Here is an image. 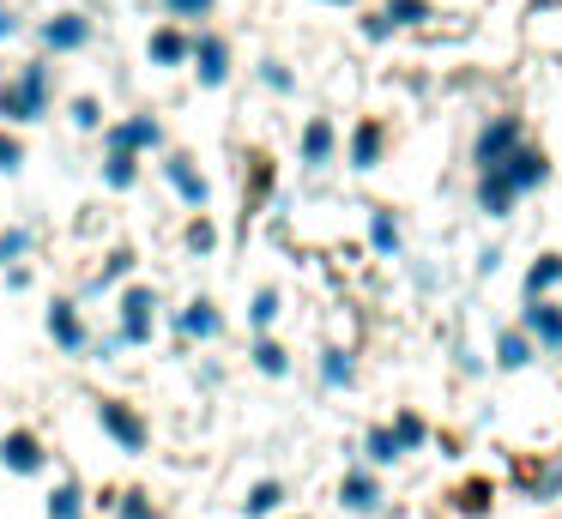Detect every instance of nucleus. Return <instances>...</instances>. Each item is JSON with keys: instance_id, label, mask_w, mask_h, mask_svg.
Segmentation results:
<instances>
[{"instance_id": "1", "label": "nucleus", "mask_w": 562, "mask_h": 519, "mask_svg": "<svg viewBox=\"0 0 562 519\" xmlns=\"http://www.w3.org/2000/svg\"><path fill=\"white\" fill-rule=\"evenodd\" d=\"M55 109V67L49 55L19 60L7 79H0V127H37Z\"/></svg>"}, {"instance_id": "2", "label": "nucleus", "mask_w": 562, "mask_h": 519, "mask_svg": "<svg viewBox=\"0 0 562 519\" xmlns=\"http://www.w3.org/2000/svg\"><path fill=\"white\" fill-rule=\"evenodd\" d=\"M158 308L164 296L151 284H122V296H115V345L122 350H146L151 338H158Z\"/></svg>"}, {"instance_id": "3", "label": "nucleus", "mask_w": 562, "mask_h": 519, "mask_svg": "<svg viewBox=\"0 0 562 519\" xmlns=\"http://www.w3.org/2000/svg\"><path fill=\"white\" fill-rule=\"evenodd\" d=\"M91 417H98V429L110 435V441L122 447L127 459L151 453V422H146V410H139L134 398H115V393H103V398H91Z\"/></svg>"}, {"instance_id": "4", "label": "nucleus", "mask_w": 562, "mask_h": 519, "mask_svg": "<svg viewBox=\"0 0 562 519\" xmlns=\"http://www.w3.org/2000/svg\"><path fill=\"white\" fill-rule=\"evenodd\" d=\"M103 151L158 157V151H170V139H164V121L151 115V109H134V115H115V121H103Z\"/></svg>"}, {"instance_id": "5", "label": "nucleus", "mask_w": 562, "mask_h": 519, "mask_svg": "<svg viewBox=\"0 0 562 519\" xmlns=\"http://www.w3.org/2000/svg\"><path fill=\"white\" fill-rule=\"evenodd\" d=\"M98 43V19L79 7H61L49 12V19H37V48L43 55H86V48Z\"/></svg>"}, {"instance_id": "6", "label": "nucleus", "mask_w": 562, "mask_h": 519, "mask_svg": "<svg viewBox=\"0 0 562 519\" xmlns=\"http://www.w3.org/2000/svg\"><path fill=\"white\" fill-rule=\"evenodd\" d=\"M43 332H49V345L61 350V357H86L98 338H91V320H86V302L79 296H55L49 308H43Z\"/></svg>"}, {"instance_id": "7", "label": "nucleus", "mask_w": 562, "mask_h": 519, "mask_svg": "<svg viewBox=\"0 0 562 519\" xmlns=\"http://www.w3.org/2000/svg\"><path fill=\"white\" fill-rule=\"evenodd\" d=\"M158 176L188 212H206L212 205V181H206V169L194 163V151H158Z\"/></svg>"}, {"instance_id": "8", "label": "nucleus", "mask_w": 562, "mask_h": 519, "mask_svg": "<svg viewBox=\"0 0 562 519\" xmlns=\"http://www.w3.org/2000/svg\"><path fill=\"white\" fill-rule=\"evenodd\" d=\"M0 471H13V477H43L49 471V441L37 429H7L0 435Z\"/></svg>"}, {"instance_id": "9", "label": "nucleus", "mask_w": 562, "mask_h": 519, "mask_svg": "<svg viewBox=\"0 0 562 519\" xmlns=\"http://www.w3.org/2000/svg\"><path fill=\"white\" fill-rule=\"evenodd\" d=\"M188 72L200 79V91L231 84V43H224L218 31H206V24H200V31H194V55H188Z\"/></svg>"}, {"instance_id": "10", "label": "nucleus", "mask_w": 562, "mask_h": 519, "mask_svg": "<svg viewBox=\"0 0 562 519\" xmlns=\"http://www.w3.org/2000/svg\"><path fill=\"white\" fill-rule=\"evenodd\" d=\"M188 55H194V31L188 24H151L146 31V60L151 67H164V72H176V67H188Z\"/></svg>"}, {"instance_id": "11", "label": "nucleus", "mask_w": 562, "mask_h": 519, "mask_svg": "<svg viewBox=\"0 0 562 519\" xmlns=\"http://www.w3.org/2000/svg\"><path fill=\"white\" fill-rule=\"evenodd\" d=\"M176 332L188 338V345H212V338H224V314L212 296H188L182 308H176Z\"/></svg>"}, {"instance_id": "12", "label": "nucleus", "mask_w": 562, "mask_h": 519, "mask_svg": "<svg viewBox=\"0 0 562 519\" xmlns=\"http://www.w3.org/2000/svg\"><path fill=\"white\" fill-rule=\"evenodd\" d=\"M339 507H345V514H375V507H381V477H375V471H369V465L345 471V477H339Z\"/></svg>"}, {"instance_id": "13", "label": "nucleus", "mask_w": 562, "mask_h": 519, "mask_svg": "<svg viewBox=\"0 0 562 519\" xmlns=\"http://www.w3.org/2000/svg\"><path fill=\"white\" fill-rule=\"evenodd\" d=\"M134 260H139L134 248H110V253H103V266H98V272H91L86 284H79V302H91V296H103V290H115L127 272H134Z\"/></svg>"}, {"instance_id": "14", "label": "nucleus", "mask_w": 562, "mask_h": 519, "mask_svg": "<svg viewBox=\"0 0 562 519\" xmlns=\"http://www.w3.org/2000/svg\"><path fill=\"white\" fill-rule=\"evenodd\" d=\"M139 163H146V157H134V151H103L98 181H103L110 193H134V188H139V176H146Z\"/></svg>"}, {"instance_id": "15", "label": "nucleus", "mask_w": 562, "mask_h": 519, "mask_svg": "<svg viewBox=\"0 0 562 519\" xmlns=\"http://www.w3.org/2000/svg\"><path fill=\"white\" fill-rule=\"evenodd\" d=\"M43 514H49V519H86V514H91L86 483H79V477H61L49 495H43Z\"/></svg>"}, {"instance_id": "16", "label": "nucleus", "mask_w": 562, "mask_h": 519, "mask_svg": "<svg viewBox=\"0 0 562 519\" xmlns=\"http://www.w3.org/2000/svg\"><path fill=\"white\" fill-rule=\"evenodd\" d=\"M333 151H339V133H333L327 115H315V121L303 127V163L321 169V163H333Z\"/></svg>"}, {"instance_id": "17", "label": "nucleus", "mask_w": 562, "mask_h": 519, "mask_svg": "<svg viewBox=\"0 0 562 519\" xmlns=\"http://www.w3.org/2000/svg\"><path fill=\"white\" fill-rule=\"evenodd\" d=\"M248 362H255V374H267V381H284V374H291V350H284L279 338H267V332L248 345Z\"/></svg>"}, {"instance_id": "18", "label": "nucleus", "mask_w": 562, "mask_h": 519, "mask_svg": "<svg viewBox=\"0 0 562 519\" xmlns=\"http://www.w3.org/2000/svg\"><path fill=\"white\" fill-rule=\"evenodd\" d=\"M279 507H284V483H279V477H260L255 489L243 495V514H248V519H272Z\"/></svg>"}, {"instance_id": "19", "label": "nucleus", "mask_w": 562, "mask_h": 519, "mask_svg": "<svg viewBox=\"0 0 562 519\" xmlns=\"http://www.w3.org/2000/svg\"><path fill=\"white\" fill-rule=\"evenodd\" d=\"M514 483H520L532 501H550V495H562V459H550L544 471H514Z\"/></svg>"}, {"instance_id": "20", "label": "nucleus", "mask_w": 562, "mask_h": 519, "mask_svg": "<svg viewBox=\"0 0 562 519\" xmlns=\"http://www.w3.org/2000/svg\"><path fill=\"white\" fill-rule=\"evenodd\" d=\"M182 248L200 253V260H206V253H218V224H212V212H194L182 224Z\"/></svg>"}, {"instance_id": "21", "label": "nucleus", "mask_w": 562, "mask_h": 519, "mask_svg": "<svg viewBox=\"0 0 562 519\" xmlns=\"http://www.w3.org/2000/svg\"><path fill=\"white\" fill-rule=\"evenodd\" d=\"M110 519H164V507H158V495H151V489H122V495H115V507H110Z\"/></svg>"}, {"instance_id": "22", "label": "nucleus", "mask_w": 562, "mask_h": 519, "mask_svg": "<svg viewBox=\"0 0 562 519\" xmlns=\"http://www.w3.org/2000/svg\"><path fill=\"white\" fill-rule=\"evenodd\" d=\"M31 248H37V236H31L25 224H0V272L19 260H31Z\"/></svg>"}, {"instance_id": "23", "label": "nucleus", "mask_w": 562, "mask_h": 519, "mask_svg": "<svg viewBox=\"0 0 562 519\" xmlns=\"http://www.w3.org/2000/svg\"><path fill=\"white\" fill-rule=\"evenodd\" d=\"M526 326H532L550 350H562V308L557 302H532V308H526Z\"/></svg>"}, {"instance_id": "24", "label": "nucleus", "mask_w": 562, "mask_h": 519, "mask_svg": "<svg viewBox=\"0 0 562 519\" xmlns=\"http://www.w3.org/2000/svg\"><path fill=\"white\" fill-rule=\"evenodd\" d=\"M158 12L170 24H188V31H194V24H206L212 12H218V0H158Z\"/></svg>"}, {"instance_id": "25", "label": "nucleus", "mask_w": 562, "mask_h": 519, "mask_svg": "<svg viewBox=\"0 0 562 519\" xmlns=\"http://www.w3.org/2000/svg\"><path fill=\"white\" fill-rule=\"evenodd\" d=\"M387 429H393V441H400V453H417V447L429 441V422L417 417V410H400V417H393Z\"/></svg>"}, {"instance_id": "26", "label": "nucleus", "mask_w": 562, "mask_h": 519, "mask_svg": "<svg viewBox=\"0 0 562 519\" xmlns=\"http://www.w3.org/2000/svg\"><path fill=\"white\" fill-rule=\"evenodd\" d=\"M375 157H381V127L363 121V127L351 133V169H375Z\"/></svg>"}, {"instance_id": "27", "label": "nucleus", "mask_w": 562, "mask_h": 519, "mask_svg": "<svg viewBox=\"0 0 562 519\" xmlns=\"http://www.w3.org/2000/svg\"><path fill=\"white\" fill-rule=\"evenodd\" d=\"M351 381H357V362L345 357V350H321V386L339 393V386H351Z\"/></svg>"}, {"instance_id": "28", "label": "nucleus", "mask_w": 562, "mask_h": 519, "mask_svg": "<svg viewBox=\"0 0 562 519\" xmlns=\"http://www.w3.org/2000/svg\"><path fill=\"white\" fill-rule=\"evenodd\" d=\"M67 121H74V127L79 133H103V103H98V97H74V103H67Z\"/></svg>"}, {"instance_id": "29", "label": "nucleus", "mask_w": 562, "mask_h": 519, "mask_svg": "<svg viewBox=\"0 0 562 519\" xmlns=\"http://www.w3.org/2000/svg\"><path fill=\"white\" fill-rule=\"evenodd\" d=\"M279 320V290H255V302H248V332H267V326Z\"/></svg>"}, {"instance_id": "30", "label": "nucleus", "mask_w": 562, "mask_h": 519, "mask_svg": "<svg viewBox=\"0 0 562 519\" xmlns=\"http://www.w3.org/2000/svg\"><path fill=\"white\" fill-rule=\"evenodd\" d=\"M363 453H369V465H393V459H405L400 441H393V429H369L363 435Z\"/></svg>"}, {"instance_id": "31", "label": "nucleus", "mask_w": 562, "mask_h": 519, "mask_svg": "<svg viewBox=\"0 0 562 519\" xmlns=\"http://www.w3.org/2000/svg\"><path fill=\"white\" fill-rule=\"evenodd\" d=\"M25 169V139H19V127H0V176H19Z\"/></svg>"}, {"instance_id": "32", "label": "nucleus", "mask_w": 562, "mask_h": 519, "mask_svg": "<svg viewBox=\"0 0 562 519\" xmlns=\"http://www.w3.org/2000/svg\"><path fill=\"white\" fill-rule=\"evenodd\" d=\"M369 241H375L381 253H400V224H393L387 212H375V217H369Z\"/></svg>"}, {"instance_id": "33", "label": "nucleus", "mask_w": 562, "mask_h": 519, "mask_svg": "<svg viewBox=\"0 0 562 519\" xmlns=\"http://www.w3.org/2000/svg\"><path fill=\"white\" fill-rule=\"evenodd\" d=\"M453 507H460V514H484V507H490V483H465V489L453 495Z\"/></svg>"}, {"instance_id": "34", "label": "nucleus", "mask_w": 562, "mask_h": 519, "mask_svg": "<svg viewBox=\"0 0 562 519\" xmlns=\"http://www.w3.org/2000/svg\"><path fill=\"white\" fill-rule=\"evenodd\" d=\"M260 84H267V91H291V72H284L279 60H260Z\"/></svg>"}, {"instance_id": "35", "label": "nucleus", "mask_w": 562, "mask_h": 519, "mask_svg": "<svg viewBox=\"0 0 562 519\" xmlns=\"http://www.w3.org/2000/svg\"><path fill=\"white\" fill-rule=\"evenodd\" d=\"M557 278H562V260H544V266L532 272V296H544V290L557 284Z\"/></svg>"}, {"instance_id": "36", "label": "nucleus", "mask_w": 562, "mask_h": 519, "mask_svg": "<svg viewBox=\"0 0 562 519\" xmlns=\"http://www.w3.org/2000/svg\"><path fill=\"white\" fill-rule=\"evenodd\" d=\"M13 36H19V7L0 0V43H13Z\"/></svg>"}, {"instance_id": "37", "label": "nucleus", "mask_w": 562, "mask_h": 519, "mask_svg": "<svg viewBox=\"0 0 562 519\" xmlns=\"http://www.w3.org/2000/svg\"><path fill=\"white\" fill-rule=\"evenodd\" d=\"M0 278H7V290H31V266H25V260H19V266H7Z\"/></svg>"}, {"instance_id": "38", "label": "nucleus", "mask_w": 562, "mask_h": 519, "mask_svg": "<svg viewBox=\"0 0 562 519\" xmlns=\"http://www.w3.org/2000/svg\"><path fill=\"white\" fill-rule=\"evenodd\" d=\"M321 7H345V0H321Z\"/></svg>"}, {"instance_id": "39", "label": "nucleus", "mask_w": 562, "mask_h": 519, "mask_svg": "<svg viewBox=\"0 0 562 519\" xmlns=\"http://www.w3.org/2000/svg\"><path fill=\"white\" fill-rule=\"evenodd\" d=\"M296 519H303V514H296Z\"/></svg>"}]
</instances>
